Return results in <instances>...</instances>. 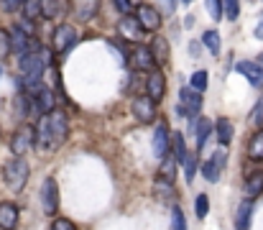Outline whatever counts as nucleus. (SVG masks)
Instances as JSON below:
<instances>
[{"instance_id":"obj_1","label":"nucleus","mask_w":263,"mask_h":230,"mask_svg":"<svg viewBox=\"0 0 263 230\" xmlns=\"http://www.w3.org/2000/svg\"><path fill=\"white\" fill-rule=\"evenodd\" d=\"M69 138V120L62 110H54L49 115H41L39 126H36V146L44 151H54L59 149L64 141Z\"/></svg>"},{"instance_id":"obj_2","label":"nucleus","mask_w":263,"mask_h":230,"mask_svg":"<svg viewBox=\"0 0 263 230\" xmlns=\"http://www.w3.org/2000/svg\"><path fill=\"white\" fill-rule=\"evenodd\" d=\"M28 174H31V169H28V161H26L23 156H15V158H10V161L3 166V179H5V184H8L13 192H21V189L26 187Z\"/></svg>"},{"instance_id":"obj_3","label":"nucleus","mask_w":263,"mask_h":230,"mask_svg":"<svg viewBox=\"0 0 263 230\" xmlns=\"http://www.w3.org/2000/svg\"><path fill=\"white\" fill-rule=\"evenodd\" d=\"M8 39H10V54H15L18 59L26 57L28 51H33L36 46H41L36 39H31V36L23 31V26H13V28L8 31Z\"/></svg>"},{"instance_id":"obj_4","label":"nucleus","mask_w":263,"mask_h":230,"mask_svg":"<svg viewBox=\"0 0 263 230\" xmlns=\"http://www.w3.org/2000/svg\"><path fill=\"white\" fill-rule=\"evenodd\" d=\"M33 144H36V128L23 123V126L13 133V138H10V151L15 153V156H26V151H28Z\"/></svg>"},{"instance_id":"obj_5","label":"nucleus","mask_w":263,"mask_h":230,"mask_svg":"<svg viewBox=\"0 0 263 230\" xmlns=\"http://www.w3.org/2000/svg\"><path fill=\"white\" fill-rule=\"evenodd\" d=\"M225 166H228V153H225V149H220V151H215L204 164H202V174H204L207 182L217 184L220 176H222V169H225Z\"/></svg>"},{"instance_id":"obj_6","label":"nucleus","mask_w":263,"mask_h":230,"mask_svg":"<svg viewBox=\"0 0 263 230\" xmlns=\"http://www.w3.org/2000/svg\"><path fill=\"white\" fill-rule=\"evenodd\" d=\"M128 64H130V69H133V72H151L156 62H154V54H151V49H148V46L136 44V46H133V51L128 54Z\"/></svg>"},{"instance_id":"obj_7","label":"nucleus","mask_w":263,"mask_h":230,"mask_svg":"<svg viewBox=\"0 0 263 230\" xmlns=\"http://www.w3.org/2000/svg\"><path fill=\"white\" fill-rule=\"evenodd\" d=\"M41 207L46 215H57V210H59V187H57L54 176L44 179V184H41Z\"/></svg>"},{"instance_id":"obj_8","label":"nucleus","mask_w":263,"mask_h":230,"mask_svg":"<svg viewBox=\"0 0 263 230\" xmlns=\"http://www.w3.org/2000/svg\"><path fill=\"white\" fill-rule=\"evenodd\" d=\"M74 44H77V28H74V26L62 23V26H57V28H54V51L67 54Z\"/></svg>"},{"instance_id":"obj_9","label":"nucleus","mask_w":263,"mask_h":230,"mask_svg":"<svg viewBox=\"0 0 263 230\" xmlns=\"http://www.w3.org/2000/svg\"><path fill=\"white\" fill-rule=\"evenodd\" d=\"M179 102H181V105H179V113H181L184 118H186V115L192 118V115H197L199 108H202V95H199L194 87H181V90H179Z\"/></svg>"},{"instance_id":"obj_10","label":"nucleus","mask_w":263,"mask_h":230,"mask_svg":"<svg viewBox=\"0 0 263 230\" xmlns=\"http://www.w3.org/2000/svg\"><path fill=\"white\" fill-rule=\"evenodd\" d=\"M146 95L154 100V102H161L164 95H166V77L159 67H154L148 77H146Z\"/></svg>"},{"instance_id":"obj_11","label":"nucleus","mask_w":263,"mask_h":230,"mask_svg":"<svg viewBox=\"0 0 263 230\" xmlns=\"http://www.w3.org/2000/svg\"><path fill=\"white\" fill-rule=\"evenodd\" d=\"M133 115L141 120V123H154L156 120V102L148 97V95H138L130 105Z\"/></svg>"},{"instance_id":"obj_12","label":"nucleus","mask_w":263,"mask_h":230,"mask_svg":"<svg viewBox=\"0 0 263 230\" xmlns=\"http://www.w3.org/2000/svg\"><path fill=\"white\" fill-rule=\"evenodd\" d=\"M136 21L141 23V28H143V31H159V28H161V13H159V8L146 5V3L138 8Z\"/></svg>"},{"instance_id":"obj_13","label":"nucleus","mask_w":263,"mask_h":230,"mask_svg":"<svg viewBox=\"0 0 263 230\" xmlns=\"http://www.w3.org/2000/svg\"><path fill=\"white\" fill-rule=\"evenodd\" d=\"M69 10L74 13V18L80 23H87L100 10V0H69Z\"/></svg>"},{"instance_id":"obj_14","label":"nucleus","mask_w":263,"mask_h":230,"mask_svg":"<svg viewBox=\"0 0 263 230\" xmlns=\"http://www.w3.org/2000/svg\"><path fill=\"white\" fill-rule=\"evenodd\" d=\"M118 33H120L125 41H136V44H141L143 36H146V31L141 28V23H138L133 15H125V18L118 23Z\"/></svg>"},{"instance_id":"obj_15","label":"nucleus","mask_w":263,"mask_h":230,"mask_svg":"<svg viewBox=\"0 0 263 230\" xmlns=\"http://www.w3.org/2000/svg\"><path fill=\"white\" fill-rule=\"evenodd\" d=\"M169 146H172V131L166 123H159L156 126V133H154V153L159 158H164L169 153Z\"/></svg>"},{"instance_id":"obj_16","label":"nucleus","mask_w":263,"mask_h":230,"mask_svg":"<svg viewBox=\"0 0 263 230\" xmlns=\"http://www.w3.org/2000/svg\"><path fill=\"white\" fill-rule=\"evenodd\" d=\"M238 75H243L253 87H263V64L258 62H238L235 64Z\"/></svg>"},{"instance_id":"obj_17","label":"nucleus","mask_w":263,"mask_h":230,"mask_svg":"<svg viewBox=\"0 0 263 230\" xmlns=\"http://www.w3.org/2000/svg\"><path fill=\"white\" fill-rule=\"evenodd\" d=\"M151 54H154V62H156V67H164L166 62H169V51H172V46H169V41H166V36H154V41H151Z\"/></svg>"},{"instance_id":"obj_18","label":"nucleus","mask_w":263,"mask_h":230,"mask_svg":"<svg viewBox=\"0 0 263 230\" xmlns=\"http://www.w3.org/2000/svg\"><path fill=\"white\" fill-rule=\"evenodd\" d=\"M67 8H69L67 0H41V18L54 21V18H59Z\"/></svg>"},{"instance_id":"obj_19","label":"nucleus","mask_w":263,"mask_h":230,"mask_svg":"<svg viewBox=\"0 0 263 230\" xmlns=\"http://www.w3.org/2000/svg\"><path fill=\"white\" fill-rule=\"evenodd\" d=\"M18 225V207L10 202L0 205V230H13Z\"/></svg>"},{"instance_id":"obj_20","label":"nucleus","mask_w":263,"mask_h":230,"mask_svg":"<svg viewBox=\"0 0 263 230\" xmlns=\"http://www.w3.org/2000/svg\"><path fill=\"white\" fill-rule=\"evenodd\" d=\"M263 192V171H253V174H248V179H246V200H256L258 194Z\"/></svg>"},{"instance_id":"obj_21","label":"nucleus","mask_w":263,"mask_h":230,"mask_svg":"<svg viewBox=\"0 0 263 230\" xmlns=\"http://www.w3.org/2000/svg\"><path fill=\"white\" fill-rule=\"evenodd\" d=\"M251 215H253V202L251 200H243L240 207H238V215H235V228L238 230L251 228Z\"/></svg>"},{"instance_id":"obj_22","label":"nucleus","mask_w":263,"mask_h":230,"mask_svg":"<svg viewBox=\"0 0 263 230\" xmlns=\"http://www.w3.org/2000/svg\"><path fill=\"white\" fill-rule=\"evenodd\" d=\"M248 158L251 161H263V128H258L248 141Z\"/></svg>"},{"instance_id":"obj_23","label":"nucleus","mask_w":263,"mask_h":230,"mask_svg":"<svg viewBox=\"0 0 263 230\" xmlns=\"http://www.w3.org/2000/svg\"><path fill=\"white\" fill-rule=\"evenodd\" d=\"M215 133H217V141H220V146H228L230 141H233V123L228 120V118H220L217 123H215Z\"/></svg>"},{"instance_id":"obj_24","label":"nucleus","mask_w":263,"mask_h":230,"mask_svg":"<svg viewBox=\"0 0 263 230\" xmlns=\"http://www.w3.org/2000/svg\"><path fill=\"white\" fill-rule=\"evenodd\" d=\"M194 133H197V149L202 151L204 144H207V138L212 136V123H210L207 118H199L197 126H194Z\"/></svg>"},{"instance_id":"obj_25","label":"nucleus","mask_w":263,"mask_h":230,"mask_svg":"<svg viewBox=\"0 0 263 230\" xmlns=\"http://www.w3.org/2000/svg\"><path fill=\"white\" fill-rule=\"evenodd\" d=\"M13 110H15V115L18 118H26V115H31V110H33V105H31V97L28 95H15L13 97Z\"/></svg>"},{"instance_id":"obj_26","label":"nucleus","mask_w":263,"mask_h":230,"mask_svg":"<svg viewBox=\"0 0 263 230\" xmlns=\"http://www.w3.org/2000/svg\"><path fill=\"white\" fill-rule=\"evenodd\" d=\"M154 194H156L159 200H174L176 189H174L172 182H166V179H156V184H154Z\"/></svg>"},{"instance_id":"obj_27","label":"nucleus","mask_w":263,"mask_h":230,"mask_svg":"<svg viewBox=\"0 0 263 230\" xmlns=\"http://www.w3.org/2000/svg\"><path fill=\"white\" fill-rule=\"evenodd\" d=\"M172 149H174V158H176V164L181 166V164L186 161V156H189V151H186V146H184V136H181V133H172Z\"/></svg>"},{"instance_id":"obj_28","label":"nucleus","mask_w":263,"mask_h":230,"mask_svg":"<svg viewBox=\"0 0 263 230\" xmlns=\"http://www.w3.org/2000/svg\"><path fill=\"white\" fill-rule=\"evenodd\" d=\"M202 44L207 46V51L210 54H220V49H222V41H220V33L217 31H204V36H202Z\"/></svg>"},{"instance_id":"obj_29","label":"nucleus","mask_w":263,"mask_h":230,"mask_svg":"<svg viewBox=\"0 0 263 230\" xmlns=\"http://www.w3.org/2000/svg\"><path fill=\"white\" fill-rule=\"evenodd\" d=\"M23 15L26 21H39L41 18V0H23Z\"/></svg>"},{"instance_id":"obj_30","label":"nucleus","mask_w":263,"mask_h":230,"mask_svg":"<svg viewBox=\"0 0 263 230\" xmlns=\"http://www.w3.org/2000/svg\"><path fill=\"white\" fill-rule=\"evenodd\" d=\"M161 179H166V182H174V176H176V158L174 156H169L166 153V158L161 161Z\"/></svg>"},{"instance_id":"obj_31","label":"nucleus","mask_w":263,"mask_h":230,"mask_svg":"<svg viewBox=\"0 0 263 230\" xmlns=\"http://www.w3.org/2000/svg\"><path fill=\"white\" fill-rule=\"evenodd\" d=\"M222 15L228 21H238V15H240V0H222Z\"/></svg>"},{"instance_id":"obj_32","label":"nucleus","mask_w":263,"mask_h":230,"mask_svg":"<svg viewBox=\"0 0 263 230\" xmlns=\"http://www.w3.org/2000/svg\"><path fill=\"white\" fill-rule=\"evenodd\" d=\"M204 8H207V13H210L212 21H222L225 18L222 15V0H204Z\"/></svg>"},{"instance_id":"obj_33","label":"nucleus","mask_w":263,"mask_h":230,"mask_svg":"<svg viewBox=\"0 0 263 230\" xmlns=\"http://www.w3.org/2000/svg\"><path fill=\"white\" fill-rule=\"evenodd\" d=\"M181 169H184V179H186V184L194 179V171H197V156L194 153H189L186 156V161L181 164Z\"/></svg>"},{"instance_id":"obj_34","label":"nucleus","mask_w":263,"mask_h":230,"mask_svg":"<svg viewBox=\"0 0 263 230\" xmlns=\"http://www.w3.org/2000/svg\"><path fill=\"white\" fill-rule=\"evenodd\" d=\"M207 84H210L207 72H202V69H199V72H194V75H192V84H189V87H194L197 92H204V90H207Z\"/></svg>"},{"instance_id":"obj_35","label":"nucleus","mask_w":263,"mask_h":230,"mask_svg":"<svg viewBox=\"0 0 263 230\" xmlns=\"http://www.w3.org/2000/svg\"><path fill=\"white\" fill-rule=\"evenodd\" d=\"M194 210H197V218H207V213H210V200H207V194H197Z\"/></svg>"},{"instance_id":"obj_36","label":"nucleus","mask_w":263,"mask_h":230,"mask_svg":"<svg viewBox=\"0 0 263 230\" xmlns=\"http://www.w3.org/2000/svg\"><path fill=\"white\" fill-rule=\"evenodd\" d=\"M172 225H174V230H186V220H184L181 207H174V210H172Z\"/></svg>"},{"instance_id":"obj_37","label":"nucleus","mask_w":263,"mask_h":230,"mask_svg":"<svg viewBox=\"0 0 263 230\" xmlns=\"http://www.w3.org/2000/svg\"><path fill=\"white\" fill-rule=\"evenodd\" d=\"M51 230H77V225H74L72 220H67V218H57Z\"/></svg>"},{"instance_id":"obj_38","label":"nucleus","mask_w":263,"mask_h":230,"mask_svg":"<svg viewBox=\"0 0 263 230\" xmlns=\"http://www.w3.org/2000/svg\"><path fill=\"white\" fill-rule=\"evenodd\" d=\"M174 10H176V0H159V13H161V15H164V13L172 15Z\"/></svg>"},{"instance_id":"obj_39","label":"nucleus","mask_w":263,"mask_h":230,"mask_svg":"<svg viewBox=\"0 0 263 230\" xmlns=\"http://www.w3.org/2000/svg\"><path fill=\"white\" fill-rule=\"evenodd\" d=\"M8 51H10V39L5 31H0V57H5Z\"/></svg>"},{"instance_id":"obj_40","label":"nucleus","mask_w":263,"mask_h":230,"mask_svg":"<svg viewBox=\"0 0 263 230\" xmlns=\"http://www.w3.org/2000/svg\"><path fill=\"white\" fill-rule=\"evenodd\" d=\"M253 123H256V126H261L263 123V102H258L256 110H253Z\"/></svg>"},{"instance_id":"obj_41","label":"nucleus","mask_w":263,"mask_h":230,"mask_svg":"<svg viewBox=\"0 0 263 230\" xmlns=\"http://www.w3.org/2000/svg\"><path fill=\"white\" fill-rule=\"evenodd\" d=\"M115 5H118V10H120V13H125V15H128V13H130V8H133V5H130V0H115Z\"/></svg>"},{"instance_id":"obj_42","label":"nucleus","mask_w":263,"mask_h":230,"mask_svg":"<svg viewBox=\"0 0 263 230\" xmlns=\"http://www.w3.org/2000/svg\"><path fill=\"white\" fill-rule=\"evenodd\" d=\"M3 3H5V8H8L10 13H15V10L23 5V0H3Z\"/></svg>"},{"instance_id":"obj_43","label":"nucleus","mask_w":263,"mask_h":230,"mask_svg":"<svg viewBox=\"0 0 263 230\" xmlns=\"http://www.w3.org/2000/svg\"><path fill=\"white\" fill-rule=\"evenodd\" d=\"M256 39H261L263 41V18L258 21V26H256Z\"/></svg>"},{"instance_id":"obj_44","label":"nucleus","mask_w":263,"mask_h":230,"mask_svg":"<svg viewBox=\"0 0 263 230\" xmlns=\"http://www.w3.org/2000/svg\"><path fill=\"white\" fill-rule=\"evenodd\" d=\"M189 49H192V57H199V44H192Z\"/></svg>"},{"instance_id":"obj_45","label":"nucleus","mask_w":263,"mask_h":230,"mask_svg":"<svg viewBox=\"0 0 263 230\" xmlns=\"http://www.w3.org/2000/svg\"><path fill=\"white\" fill-rule=\"evenodd\" d=\"M130 5H136V8H141V5H143V0H130Z\"/></svg>"},{"instance_id":"obj_46","label":"nucleus","mask_w":263,"mask_h":230,"mask_svg":"<svg viewBox=\"0 0 263 230\" xmlns=\"http://www.w3.org/2000/svg\"><path fill=\"white\" fill-rule=\"evenodd\" d=\"M181 3H184V5H189V3H194V0H181Z\"/></svg>"},{"instance_id":"obj_47","label":"nucleus","mask_w":263,"mask_h":230,"mask_svg":"<svg viewBox=\"0 0 263 230\" xmlns=\"http://www.w3.org/2000/svg\"><path fill=\"white\" fill-rule=\"evenodd\" d=\"M3 75H5V69H3V67H0V77H3Z\"/></svg>"},{"instance_id":"obj_48","label":"nucleus","mask_w":263,"mask_h":230,"mask_svg":"<svg viewBox=\"0 0 263 230\" xmlns=\"http://www.w3.org/2000/svg\"><path fill=\"white\" fill-rule=\"evenodd\" d=\"M261 64H263V54H261Z\"/></svg>"}]
</instances>
